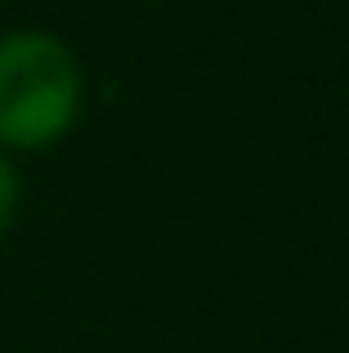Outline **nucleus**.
I'll return each mask as SVG.
<instances>
[{
  "instance_id": "f03ea898",
  "label": "nucleus",
  "mask_w": 349,
  "mask_h": 353,
  "mask_svg": "<svg viewBox=\"0 0 349 353\" xmlns=\"http://www.w3.org/2000/svg\"><path fill=\"white\" fill-rule=\"evenodd\" d=\"M18 201H23V183H18L14 161L0 152V237L14 228V219H18Z\"/></svg>"
},
{
  "instance_id": "f257e3e1",
  "label": "nucleus",
  "mask_w": 349,
  "mask_h": 353,
  "mask_svg": "<svg viewBox=\"0 0 349 353\" xmlns=\"http://www.w3.org/2000/svg\"><path fill=\"white\" fill-rule=\"evenodd\" d=\"M81 112V63L50 32L0 36V148L59 143Z\"/></svg>"
}]
</instances>
